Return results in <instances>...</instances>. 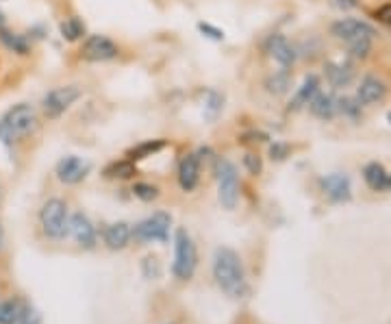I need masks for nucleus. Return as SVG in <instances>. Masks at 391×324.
<instances>
[{"instance_id": "obj_16", "label": "nucleus", "mask_w": 391, "mask_h": 324, "mask_svg": "<svg viewBox=\"0 0 391 324\" xmlns=\"http://www.w3.org/2000/svg\"><path fill=\"white\" fill-rule=\"evenodd\" d=\"M131 237H133V228H131L129 222H114V224H109L105 231H103V239H105V244L111 250L127 248Z\"/></svg>"}, {"instance_id": "obj_30", "label": "nucleus", "mask_w": 391, "mask_h": 324, "mask_svg": "<svg viewBox=\"0 0 391 324\" xmlns=\"http://www.w3.org/2000/svg\"><path fill=\"white\" fill-rule=\"evenodd\" d=\"M376 18H379L381 22H385V24H391V5H385V7H381L379 11H376Z\"/></svg>"}, {"instance_id": "obj_31", "label": "nucleus", "mask_w": 391, "mask_h": 324, "mask_svg": "<svg viewBox=\"0 0 391 324\" xmlns=\"http://www.w3.org/2000/svg\"><path fill=\"white\" fill-rule=\"evenodd\" d=\"M200 31H202V33H209V37H213V39H222V37H224V33L218 31V29H213V26H209V24H200Z\"/></svg>"}, {"instance_id": "obj_25", "label": "nucleus", "mask_w": 391, "mask_h": 324, "mask_svg": "<svg viewBox=\"0 0 391 324\" xmlns=\"http://www.w3.org/2000/svg\"><path fill=\"white\" fill-rule=\"evenodd\" d=\"M0 39H3L5 42V46L7 48H11L13 52H18V55H26V42L22 39V35H11V33H7L5 29H0Z\"/></svg>"}, {"instance_id": "obj_20", "label": "nucleus", "mask_w": 391, "mask_h": 324, "mask_svg": "<svg viewBox=\"0 0 391 324\" xmlns=\"http://www.w3.org/2000/svg\"><path fill=\"white\" fill-rule=\"evenodd\" d=\"M363 179H366V183H368L370 190L383 192V190H387L389 174H387V170H385L381 164H368L366 170H363Z\"/></svg>"}, {"instance_id": "obj_17", "label": "nucleus", "mask_w": 391, "mask_h": 324, "mask_svg": "<svg viewBox=\"0 0 391 324\" xmlns=\"http://www.w3.org/2000/svg\"><path fill=\"white\" fill-rule=\"evenodd\" d=\"M311 107V114L322 118V120H332L335 116H337V98L332 96V94H315L313 100L309 102Z\"/></svg>"}, {"instance_id": "obj_37", "label": "nucleus", "mask_w": 391, "mask_h": 324, "mask_svg": "<svg viewBox=\"0 0 391 324\" xmlns=\"http://www.w3.org/2000/svg\"><path fill=\"white\" fill-rule=\"evenodd\" d=\"M389 122H391V114H389Z\"/></svg>"}, {"instance_id": "obj_29", "label": "nucleus", "mask_w": 391, "mask_h": 324, "mask_svg": "<svg viewBox=\"0 0 391 324\" xmlns=\"http://www.w3.org/2000/svg\"><path fill=\"white\" fill-rule=\"evenodd\" d=\"M244 166L248 168V172H250V174H255V177H259L261 170H263V166H261V159H259L257 155H246V157H244Z\"/></svg>"}, {"instance_id": "obj_26", "label": "nucleus", "mask_w": 391, "mask_h": 324, "mask_svg": "<svg viewBox=\"0 0 391 324\" xmlns=\"http://www.w3.org/2000/svg\"><path fill=\"white\" fill-rule=\"evenodd\" d=\"M133 194H135L139 200L150 202V200H155V198L159 196V187H157V185H150V183H135Z\"/></svg>"}, {"instance_id": "obj_9", "label": "nucleus", "mask_w": 391, "mask_h": 324, "mask_svg": "<svg viewBox=\"0 0 391 324\" xmlns=\"http://www.w3.org/2000/svg\"><path fill=\"white\" fill-rule=\"evenodd\" d=\"M81 57L85 61H109L118 57V46L105 35H92L81 48Z\"/></svg>"}, {"instance_id": "obj_34", "label": "nucleus", "mask_w": 391, "mask_h": 324, "mask_svg": "<svg viewBox=\"0 0 391 324\" xmlns=\"http://www.w3.org/2000/svg\"><path fill=\"white\" fill-rule=\"evenodd\" d=\"M387 190L391 192V174H389V179H387Z\"/></svg>"}, {"instance_id": "obj_5", "label": "nucleus", "mask_w": 391, "mask_h": 324, "mask_svg": "<svg viewBox=\"0 0 391 324\" xmlns=\"http://www.w3.org/2000/svg\"><path fill=\"white\" fill-rule=\"evenodd\" d=\"M39 224L41 231L50 239H63L67 235V224H70V215L67 207L61 198H50L44 202V207L39 211Z\"/></svg>"}, {"instance_id": "obj_15", "label": "nucleus", "mask_w": 391, "mask_h": 324, "mask_svg": "<svg viewBox=\"0 0 391 324\" xmlns=\"http://www.w3.org/2000/svg\"><path fill=\"white\" fill-rule=\"evenodd\" d=\"M385 94H387V87L381 78H376V76H366L361 80V85L357 89V102L359 105H374V102H379L385 98Z\"/></svg>"}, {"instance_id": "obj_6", "label": "nucleus", "mask_w": 391, "mask_h": 324, "mask_svg": "<svg viewBox=\"0 0 391 324\" xmlns=\"http://www.w3.org/2000/svg\"><path fill=\"white\" fill-rule=\"evenodd\" d=\"M215 177H218V196L224 209H235L240 200V177L237 168L229 159H218L215 164Z\"/></svg>"}, {"instance_id": "obj_33", "label": "nucleus", "mask_w": 391, "mask_h": 324, "mask_svg": "<svg viewBox=\"0 0 391 324\" xmlns=\"http://www.w3.org/2000/svg\"><path fill=\"white\" fill-rule=\"evenodd\" d=\"M285 153H287L285 146H274L272 148V159H285Z\"/></svg>"}, {"instance_id": "obj_32", "label": "nucleus", "mask_w": 391, "mask_h": 324, "mask_svg": "<svg viewBox=\"0 0 391 324\" xmlns=\"http://www.w3.org/2000/svg\"><path fill=\"white\" fill-rule=\"evenodd\" d=\"M332 5L337 7V9L348 11V9H355L357 7V0H332Z\"/></svg>"}, {"instance_id": "obj_28", "label": "nucleus", "mask_w": 391, "mask_h": 324, "mask_svg": "<svg viewBox=\"0 0 391 324\" xmlns=\"http://www.w3.org/2000/svg\"><path fill=\"white\" fill-rule=\"evenodd\" d=\"M18 324H41V314L31 305H22V312L18 318Z\"/></svg>"}, {"instance_id": "obj_14", "label": "nucleus", "mask_w": 391, "mask_h": 324, "mask_svg": "<svg viewBox=\"0 0 391 324\" xmlns=\"http://www.w3.org/2000/svg\"><path fill=\"white\" fill-rule=\"evenodd\" d=\"M200 181V157L198 155H185L178 164V185L183 187V192L196 190V185Z\"/></svg>"}, {"instance_id": "obj_22", "label": "nucleus", "mask_w": 391, "mask_h": 324, "mask_svg": "<svg viewBox=\"0 0 391 324\" xmlns=\"http://www.w3.org/2000/svg\"><path fill=\"white\" fill-rule=\"evenodd\" d=\"M135 174V166L133 161L127 159V161H116V164H111L107 170H105V177L109 179H129Z\"/></svg>"}, {"instance_id": "obj_4", "label": "nucleus", "mask_w": 391, "mask_h": 324, "mask_svg": "<svg viewBox=\"0 0 391 324\" xmlns=\"http://www.w3.org/2000/svg\"><path fill=\"white\" fill-rule=\"evenodd\" d=\"M196 266H198V250L191 235L185 228H178L174 235V263H172V272L176 279L187 281L193 277Z\"/></svg>"}, {"instance_id": "obj_3", "label": "nucleus", "mask_w": 391, "mask_h": 324, "mask_svg": "<svg viewBox=\"0 0 391 324\" xmlns=\"http://www.w3.org/2000/svg\"><path fill=\"white\" fill-rule=\"evenodd\" d=\"M37 122V114L31 105L20 102L13 105L11 109L0 118V142L11 144L20 138H24L26 133H31Z\"/></svg>"}, {"instance_id": "obj_8", "label": "nucleus", "mask_w": 391, "mask_h": 324, "mask_svg": "<svg viewBox=\"0 0 391 324\" xmlns=\"http://www.w3.org/2000/svg\"><path fill=\"white\" fill-rule=\"evenodd\" d=\"M78 98H81V89L76 85H63V87L50 89L44 96V100H41V107H44V114L48 118H59Z\"/></svg>"}, {"instance_id": "obj_38", "label": "nucleus", "mask_w": 391, "mask_h": 324, "mask_svg": "<svg viewBox=\"0 0 391 324\" xmlns=\"http://www.w3.org/2000/svg\"><path fill=\"white\" fill-rule=\"evenodd\" d=\"M0 305H3V303H0Z\"/></svg>"}, {"instance_id": "obj_18", "label": "nucleus", "mask_w": 391, "mask_h": 324, "mask_svg": "<svg viewBox=\"0 0 391 324\" xmlns=\"http://www.w3.org/2000/svg\"><path fill=\"white\" fill-rule=\"evenodd\" d=\"M317 91H319V78L313 76V74H311V76H306V78H304V83L298 87L296 96H293V100H291V105H289V109H300V107L309 105Z\"/></svg>"}, {"instance_id": "obj_24", "label": "nucleus", "mask_w": 391, "mask_h": 324, "mask_svg": "<svg viewBox=\"0 0 391 324\" xmlns=\"http://www.w3.org/2000/svg\"><path fill=\"white\" fill-rule=\"evenodd\" d=\"M85 33V24H83L78 18H67L63 24H61V35L67 42H76L78 37H83Z\"/></svg>"}, {"instance_id": "obj_36", "label": "nucleus", "mask_w": 391, "mask_h": 324, "mask_svg": "<svg viewBox=\"0 0 391 324\" xmlns=\"http://www.w3.org/2000/svg\"><path fill=\"white\" fill-rule=\"evenodd\" d=\"M0 244H3V228H0Z\"/></svg>"}, {"instance_id": "obj_11", "label": "nucleus", "mask_w": 391, "mask_h": 324, "mask_svg": "<svg viewBox=\"0 0 391 324\" xmlns=\"http://www.w3.org/2000/svg\"><path fill=\"white\" fill-rule=\"evenodd\" d=\"M319 187H322V192L332 202H346V200H350V196H352V183L341 172L326 174L324 179H319Z\"/></svg>"}, {"instance_id": "obj_10", "label": "nucleus", "mask_w": 391, "mask_h": 324, "mask_svg": "<svg viewBox=\"0 0 391 324\" xmlns=\"http://www.w3.org/2000/svg\"><path fill=\"white\" fill-rule=\"evenodd\" d=\"M89 170H92L89 161L70 155V157H63L57 164V179L65 185H76L87 177Z\"/></svg>"}, {"instance_id": "obj_21", "label": "nucleus", "mask_w": 391, "mask_h": 324, "mask_svg": "<svg viewBox=\"0 0 391 324\" xmlns=\"http://www.w3.org/2000/svg\"><path fill=\"white\" fill-rule=\"evenodd\" d=\"M163 146H165L163 140H148V142H144V144L135 146L133 151H129V159H131V161H137V159L152 157L155 153H159Z\"/></svg>"}, {"instance_id": "obj_12", "label": "nucleus", "mask_w": 391, "mask_h": 324, "mask_svg": "<svg viewBox=\"0 0 391 324\" xmlns=\"http://www.w3.org/2000/svg\"><path fill=\"white\" fill-rule=\"evenodd\" d=\"M67 233L74 237V241L81 248H94L96 246V228L85 213H74L70 218Z\"/></svg>"}, {"instance_id": "obj_23", "label": "nucleus", "mask_w": 391, "mask_h": 324, "mask_svg": "<svg viewBox=\"0 0 391 324\" xmlns=\"http://www.w3.org/2000/svg\"><path fill=\"white\" fill-rule=\"evenodd\" d=\"M22 312V303L20 301H7L0 305V324H18Z\"/></svg>"}, {"instance_id": "obj_35", "label": "nucleus", "mask_w": 391, "mask_h": 324, "mask_svg": "<svg viewBox=\"0 0 391 324\" xmlns=\"http://www.w3.org/2000/svg\"><path fill=\"white\" fill-rule=\"evenodd\" d=\"M3 24H5V18H3V13H0V29H3Z\"/></svg>"}, {"instance_id": "obj_27", "label": "nucleus", "mask_w": 391, "mask_h": 324, "mask_svg": "<svg viewBox=\"0 0 391 324\" xmlns=\"http://www.w3.org/2000/svg\"><path fill=\"white\" fill-rule=\"evenodd\" d=\"M289 87V74L287 72H281V74H274L268 78V89L272 94H285Z\"/></svg>"}, {"instance_id": "obj_19", "label": "nucleus", "mask_w": 391, "mask_h": 324, "mask_svg": "<svg viewBox=\"0 0 391 324\" xmlns=\"http://www.w3.org/2000/svg\"><path fill=\"white\" fill-rule=\"evenodd\" d=\"M326 78L332 87H346L355 78V70L348 63H326Z\"/></svg>"}, {"instance_id": "obj_1", "label": "nucleus", "mask_w": 391, "mask_h": 324, "mask_svg": "<svg viewBox=\"0 0 391 324\" xmlns=\"http://www.w3.org/2000/svg\"><path fill=\"white\" fill-rule=\"evenodd\" d=\"M213 279L220 290L231 299H244L248 294V281L242 257L233 248L222 246L213 255Z\"/></svg>"}, {"instance_id": "obj_7", "label": "nucleus", "mask_w": 391, "mask_h": 324, "mask_svg": "<svg viewBox=\"0 0 391 324\" xmlns=\"http://www.w3.org/2000/svg\"><path fill=\"white\" fill-rule=\"evenodd\" d=\"M170 226H172L170 213L157 211V213H152L150 218L139 222L133 228V235L139 241H165L167 235H170Z\"/></svg>"}, {"instance_id": "obj_13", "label": "nucleus", "mask_w": 391, "mask_h": 324, "mask_svg": "<svg viewBox=\"0 0 391 324\" xmlns=\"http://www.w3.org/2000/svg\"><path fill=\"white\" fill-rule=\"evenodd\" d=\"M265 50H268V55L278 61L283 67H289L296 61V50L289 44V39L285 35H270L268 42H265Z\"/></svg>"}, {"instance_id": "obj_2", "label": "nucleus", "mask_w": 391, "mask_h": 324, "mask_svg": "<svg viewBox=\"0 0 391 324\" xmlns=\"http://www.w3.org/2000/svg\"><path fill=\"white\" fill-rule=\"evenodd\" d=\"M332 35L348 44L352 57L366 59L372 50V39H374L376 31H374L372 24L363 22V20L344 18V20H337L332 24Z\"/></svg>"}]
</instances>
